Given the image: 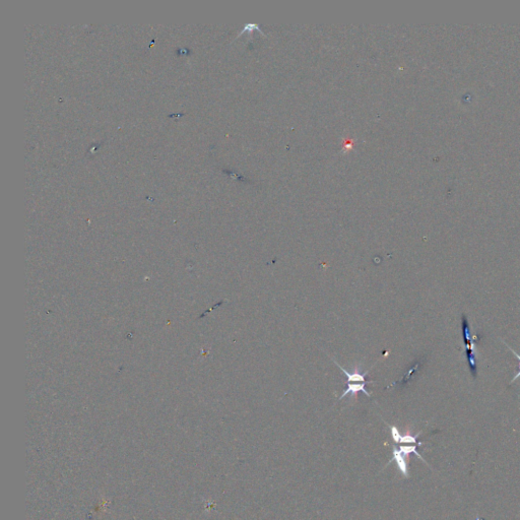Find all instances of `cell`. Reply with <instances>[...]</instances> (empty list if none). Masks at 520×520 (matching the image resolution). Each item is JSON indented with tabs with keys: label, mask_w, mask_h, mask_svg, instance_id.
<instances>
[{
	"label": "cell",
	"mask_w": 520,
	"mask_h": 520,
	"mask_svg": "<svg viewBox=\"0 0 520 520\" xmlns=\"http://www.w3.org/2000/svg\"><path fill=\"white\" fill-rule=\"evenodd\" d=\"M462 337L463 344L467 350L468 362L474 377L477 376V362H476V347H475V339L471 335V327L469 320L466 315H462Z\"/></svg>",
	"instance_id": "obj_1"
},
{
	"label": "cell",
	"mask_w": 520,
	"mask_h": 520,
	"mask_svg": "<svg viewBox=\"0 0 520 520\" xmlns=\"http://www.w3.org/2000/svg\"><path fill=\"white\" fill-rule=\"evenodd\" d=\"M390 431H391V435H392V438L394 440L395 443H414V444H418L419 446L423 445L422 442H418V437L420 435L417 434L416 436H410V435H400V433L398 432L397 428L395 426H390Z\"/></svg>",
	"instance_id": "obj_2"
},
{
	"label": "cell",
	"mask_w": 520,
	"mask_h": 520,
	"mask_svg": "<svg viewBox=\"0 0 520 520\" xmlns=\"http://www.w3.org/2000/svg\"><path fill=\"white\" fill-rule=\"evenodd\" d=\"M392 455L393 456L389 460V462H391L392 460H395L401 475L405 478H408V471H407V464L405 461V456L399 451V449H395V448H393V450H392Z\"/></svg>",
	"instance_id": "obj_3"
},
{
	"label": "cell",
	"mask_w": 520,
	"mask_h": 520,
	"mask_svg": "<svg viewBox=\"0 0 520 520\" xmlns=\"http://www.w3.org/2000/svg\"><path fill=\"white\" fill-rule=\"evenodd\" d=\"M367 383H372V381H367V382L360 383V384L348 383V384H347V388L346 390H345V391H344V392H343L342 396L340 397V400H341V399H343L344 397H346L347 394H349V393L355 394V393H358V392H360V391L364 392V393H365V394L369 397V396H370V393H369V392L366 390V388H365V386H366V384H367Z\"/></svg>",
	"instance_id": "obj_4"
},
{
	"label": "cell",
	"mask_w": 520,
	"mask_h": 520,
	"mask_svg": "<svg viewBox=\"0 0 520 520\" xmlns=\"http://www.w3.org/2000/svg\"><path fill=\"white\" fill-rule=\"evenodd\" d=\"M335 363H336V364H337V365L341 368L342 372H343V373L347 376V383H350V382H353V383H354V382H361V383H364V382H366V381H365V377L368 375L369 371H367V372H365V373L354 372V373L350 374V373H348V372H347L346 369H344L341 365H339V364H338V362H335Z\"/></svg>",
	"instance_id": "obj_5"
},
{
	"label": "cell",
	"mask_w": 520,
	"mask_h": 520,
	"mask_svg": "<svg viewBox=\"0 0 520 520\" xmlns=\"http://www.w3.org/2000/svg\"><path fill=\"white\" fill-rule=\"evenodd\" d=\"M417 448H418V447H417V446H415V445H413V446H400V447H399V451H400V452H401L404 456H407V455H408V454H410V453H415V454H416V455H417L420 459L424 460V458H423V457L421 456V454L418 452ZM424 461H425V460H424Z\"/></svg>",
	"instance_id": "obj_6"
},
{
	"label": "cell",
	"mask_w": 520,
	"mask_h": 520,
	"mask_svg": "<svg viewBox=\"0 0 520 520\" xmlns=\"http://www.w3.org/2000/svg\"><path fill=\"white\" fill-rule=\"evenodd\" d=\"M506 346H507V347H508V348H509V349H510V350H511V351H512V352H513V353H514V355H515V357H516V358H517V359H518V361H519V367H518V373H517V374H516V375H515V376H514V378H513V379H512V380H511V382H510V383H513V382H515V381H516V380H517V379H519V378H520V354H519V353H517V352H516V351H515V350H514V349H512V348H511V347H509V346H508V345H506Z\"/></svg>",
	"instance_id": "obj_7"
}]
</instances>
